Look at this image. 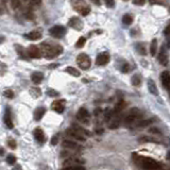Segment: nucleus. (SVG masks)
<instances>
[{"instance_id":"obj_23","label":"nucleus","mask_w":170,"mask_h":170,"mask_svg":"<svg viewBox=\"0 0 170 170\" xmlns=\"http://www.w3.org/2000/svg\"><path fill=\"white\" fill-rule=\"evenodd\" d=\"M45 113H46V109H45V107H43V106L37 107V109L34 111V119H35L36 121H39L41 118L44 117Z\"/></svg>"},{"instance_id":"obj_42","label":"nucleus","mask_w":170,"mask_h":170,"mask_svg":"<svg viewBox=\"0 0 170 170\" xmlns=\"http://www.w3.org/2000/svg\"><path fill=\"white\" fill-rule=\"evenodd\" d=\"M103 1H104V3H105V6H107V8H110V9H112V8H114L115 6L114 0H103Z\"/></svg>"},{"instance_id":"obj_43","label":"nucleus","mask_w":170,"mask_h":170,"mask_svg":"<svg viewBox=\"0 0 170 170\" xmlns=\"http://www.w3.org/2000/svg\"><path fill=\"white\" fill-rule=\"evenodd\" d=\"M8 145H9L10 148L13 150L16 149V146H17V145H16V141H15L14 139H9V140H8Z\"/></svg>"},{"instance_id":"obj_25","label":"nucleus","mask_w":170,"mask_h":170,"mask_svg":"<svg viewBox=\"0 0 170 170\" xmlns=\"http://www.w3.org/2000/svg\"><path fill=\"white\" fill-rule=\"evenodd\" d=\"M156 52H157V39L153 38L152 41H151V45H150V53L152 56H154Z\"/></svg>"},{"instance_id":"obj_54","label":"nucleus","mask_w":170,"mask_h":170,"mask_svg":"<svg viewBox=\"0 0 170 170\" xmlns=\"http://www.w3.org/2000/svg\"><path fill=\"white\" fill-rule=\"evenodd\" d=\"M169 11H170V10H169Z\"/></svg>"},{"instance_id":"obj_8","label":"nucleus","mask_w":170,"mask_h":170,"mask_svg":"<svg viewBox=\"0 0 170 170\" xmlns=\"http://www.w3.org/2000/svg\"><path fill=\"white\" fill-rule=\"evenodd\" d=\"M49 34L55 38H61L66 34V28L63 26H53L49 29Z\"/></svg>"},{"instance_id":"obj_39","label":"nucleus","mask_w":170,"mask_h":170,"mask_svg":"<svg viewBox=\"0 0 170 170\" xmlns=\"http://www.w3.org/2000/svg\"><path fill=\"white\" fill-rule=\"evenodd\" d=\"M58 143H59V134L53 135V137L51 138V140H50V144H51V146H56V145H58Z\"/></svg>"},{"instance_id":"obj_36","label":"nucleus","mask_w":170,"mask_h":170,"mask_svg":"<svg viewBox=\"0 0 170 170\" xmlns=\"http://www.w3.org/2000/svg\"><path fill=\"white\" fill-rule=\"evenodd\" d=\"M85 43H86V38L83 37V36H81V37L78 39V41L76 43V48H83L84 47Z\"/></svg>"},{"instance_id":"obj_46","label":"nucleus","mask_w":170,"mask_h":170,"mask_svg":"<svg viewBox=\"0 0 170 170\" xmlns=\"http://www.w3.org/2000/svg\"><path fill=\"white\" fill-rule=\"evenodd\" d=\"M6 2H8V0H1V8H2V13H1V14H3V13H4Z\"/></svg>"},{"instance_id":"obj_41","label":"nucleus","mask_w":170,"mask_h":170,"mask_svg":"<svg viewBox=\"0 0 170 170\" xmlns=\"http://www.w3.org/2000/svg\"><path fill=\"white\" fill-rule=\"evenodd\" d=\"M47 95L49 96V97H56V96H59L60 95V93L59 91H54V89H48L47 91Z\"/></svg>"},{"instance_id":"obj_16","label":"nucleus","mask_w":170,"mask_h":170,"mask_svg":"<svg viewBox=\"0 0 170 170\" xmlns=\"http://www.w3.org/2000/svg\"><path fill=\"white\" fill-rule=\"evenodd\" d=\"M41 30H33L31 32L25 34V38L29 39V41H38L41 37Z\"/></svg>"},{"instance_id":"obj_34","label":"nucleus","mask_w":170,"mask_h":170,"mask_svg":"<svg viewBox=\"0 0 170 170\" xmlns=\"http://www.w3.org/2000/svg\"><path fill=\"white\" fill-rule=\"evenodd\" d=\"M151 4H159V6H168V0H149Z\"/></svg>"},{"instance_id":"obj_31","label":"nucleus","mask_w":170,"mask_h":170,"mask_svg":"<svg viewBox=\"0 0 170 170\" xmlns=\"http://www.w3.org/2000/svg\"><path fill=\"white\" fill-rule=\"evenodd\" d=\"M131 83L133 86H139L141 84V78L138 74H134L131 79Z\"/></svg>"},{"instance_id":"obj_48","label":"nucleus","mask_w":170,"mask_h":170,"mask_svg":"<svg viewBox=\"0 0 170 170\" xmlns=\"http://www.w3.org/2000/svg\"><path fill=\"white\" fill-rule=\"evenodd\" d=\"M150 132L153 133V134H161V132H159L156 128H152V129H150Z\"/></svg>"},{"instance_id":"obj_17","label":"nucleus","mask_w":170,"mask_h":170,"mask_svg":"<svg viewBox=\"0 0 170 170\" xmlns=\"http://www.w3.org/2000/svg\"><path fill=\"white\" fill-rule=\"evenodd\" d=\"M161 82L164 85L165 88L170 91V72L169 71H163L161 74Z\"/></svg>"},{"instance_id":"obj_32","label":"nucleus","mask_w":170,"mask_h":170,"mask_svg":"<svg viewBox=\"0 0 170 170\" xmlns=\"http://www.w3.org/2000/svg\"><path fill=\"white\" fill-rule=\"evenodd\" d=\"M138 140L140 141V143H148V141H153V143H161V141L156 139L154 137H149V136H141Z\"/></svg>"},{"instance_id":"obj_10","label":"nucleus","mask_w":170,"mask_h":170,"mask_svg":"<svg viewBox=\"0 0 170 170\" xmlns=\"http://www.w3.org/2000/svg\"><path fill=\"white\" fill-rule=\"evenodd\" d=\"M66 134H67L69 137L73 138V139H77V140H79V141H85V139H86V137H85L84 135H82L81 133L76 131L72 126L66 130Z\"/></svg>"},{"instance_id":"obj_13","label":"nucleus","mask_w":170,"mask_h":170,"mask_svg":"<svg viewBox=\"0 0 170 170\" xmlns=\"http://www.w3.org/2000/svg\"><path fill=\"white\" fill-rule=\"evenodd\" d=\"M51 109L58 114H62L65 110V100H56V101L52 102Z\"/></svg>"},{"instance_id":"obj_7","label":"nucleus","mask_w":170,"mask_h":170,"mask_svg":"<svg viewBox=\"0 0 170 170\" xmlns=\"http://www.w3.org/2000/svg\"><path fill=\"white\" fill-rule=\"evenodd\" d=\"M84 164V161H83L82 158H79L77 157V156H69L68 158H66L62 165V167L63 169H69L71 166H74V165H82Z\"/></svg>"},{"instance_id":"obj_9","label":"nucleus","mask_w":170,"mask_h":170,"mask_svg":"<svg viewBox=\"0 0 170 170\" xmlns=\"http://www.w3.org/2000/svg\"><path fill=\"white\" fill-rule=\"evenodd\" d=\"M27 54L29 55V58L31 59H41L43 54H41V48L34 45H31L28 49H27Z\"/></svg>"},{"instance_id":"obj_18","label":"nucleus","mask_w":170,"mask_h":170,"mask_svg":"<svg viewBox=\"0 0 170 170\" xmlns=\"http://www.w3.org/2000/svg\"><path fill=\"white\" fill-rule=\"evenodd\" d=\"M158 62H159V64H162L163 66H167L168 65V54L164 48L161 50V52L158 54Z\"/></svg>"},{"instance_id":"obj_4","label":"nucleus","mask_w":170,"mask_h":170,"mask_svg":"<svg viewBox=\"0 0 170 170\" xmlns=\"http://www.w3.org/2000/svg\"><path fill=\"white\" fill-rule=\"evenodd\" d=\"M72 9L82 16H87L91 13V6L85 0H70Z\"/></svg>"},{"instance_id":"obj_44","label":"nucleus","mask_w":170,"mask_h":170,"mask_svg":"<svg viewBox=\"0 0 170 170\" xmlns=\"http://www.w3.org/2000/svg\"><path fill=\"white\" fill-rule=\"evenodd\" d=\"M147 0H133V4H135V6H144L145 3H146Z\"/></svg>"},{"instance_id":"obj_37","label":"nucleus","mask_w":170,"mask_h":170,"mask_svg":"<svg viewBox=\"0 0 170 170\" xmlns=\"http://www.w3.org/2000/svg\"><path fill=\"white\" fill-rule=\"evenodd\" d=\"M27 3L28 6H39L41 2V0H24Z\"/></svg>"},{"instance_id":"obj_50","label":"nucleus","mask_w":170,"mask_h":170,"mask_svg":"<svg viewBox=\"0 0 170 170\" xmlns=\"http://www.w3.org/2000/svg\"><path fill=\"white\" fill-rule=\"evenodd\" d=\"M166 158H167V161L170 162V151H168L167 154H166Z\"/></svg>"},{"instance_id":"obj_2","label":"nucleus","mask_w":170,"mask_h":170,"mask_svg":"<svg viewBox=\"0 0 170 170\" xmlns=\"http://www.w3.org/2000/svg\"><path fill=\"white\" fill-rule=\"evenodd\" d=\"M133 159H134L135 164L140 166L141 168H146V169H161L162 168V165H159V163L153 158L133 154Z\"/></svg>"},{"instance_id":"obj_22","label":"nucleus","mask_w":170,"mask_h":170,"mask_svg":"<svg viewBox=\"0 0 170 170\" xmlns=\"http://www.w3.org/2000/svg\"><path fill=\"white\" fill-rule=\"evenodd\" d=\"M148 89H149L150 93H151L152 95H154V96H157V95H158L157 86H156L155 82H154L152 79L148 80Z\"/></svg>"},{"instance_id":"obj_47","label":"nucleus","mask_w":170,"mask_h":170,"mask_svg":"<svg viewBox=\"0 0 170 170\" xmlns=\"http://www.w3.org/2000/svg\"><path fill=\"white\" fill-rule=\"evenodd\" d=\"M164 34L165 35H170V24L166 27V29L164 30Z\"/></svg>"},{"instance_id":"obj_29","label":"nucleus","mask_w":170,"mask_h":170,"mask_svg":"<svg viewBox=\"0 0 170 170\" xmlns=\"http://www.w3.org/2000/svg\"><path fill=\"white\" fill-rule=\"evenodd\" d=\"M15 49H16V51H17V54L20 56V58H22V59H27L26 50L21 47V46H19V45H15Z\"/></svg>"},{"instance_id":"obj_33","label":"nucleus","mask_w":170,"mask_h":170,"mask_svg":"<svg viewBox=\"0 0 170 170\" xmlns=\"http://www.w3.org/2000/svg\"><path fill=\"white\" fill-rule=\"evenodd\" d=\"M136 49H137V51L139 53H140L141 55H146V46H145L143 43H138L137 45H136Z\"/></svg>"},{"instance_id":"obj_14","label":"nucleus","mask_w":170,"mask_h":170,"mask_svg":"<svg viewBox=\"0 0 170 170\" xmlns=\"http://www.w3.org/2000/svg\"><path fill=\"white\" fill-rule=\"evenodd\" d=\"M33 135H34V137H35L36 141H37L38 144L43 145L46 143V135H45L44 131L41 128H36L34 130V132H33Z\"/></svg>"},{"instance_id":"obj_40","label":"nucleus","mask_w":170,"mask_h":170,"mask_svg":"<svg viewBox=\"0 0 170 170\" xmlns=\"http://www.w3.org/2000/svg\"><path fill=\"white\" fill-rule=\"evenodd\" d=\"M3 95H4L6 98H9V99H12V98L14 97V91H11V89H6L4 93H3Z\"/></svg>"},{"instance_id":"obj_45","label":"nucleus","mask_w":170,"mask_h":170,"mask_svg":"<svg viewBox=\"0 0 170 170\" xmlns=\"http://www.w3.org/2000/svg\"><path fill=\"white\" fill-rule=\"evenodd\" d=\"M121 71H122V72H124V73L129 72V71H130V66H129V64L124 63V64L122 65V67H121Z\"/></svg>"},{"instance_id":"obj_11","label":"nucleus","mask_w":170,"mask_h":170,"mask_svg":"<svg viewBox=\"0 0 170 170\" xmlns=\"http://www.w3.org/2000/svg\"><path fill=\"white\" fill-rule=\"evenodd\" d=\"M120 122H121V118L119 117V114L114 113V115L111 117V119L107 121V126H109L110 129L115 130L120 126Z\"/></svg>"},{"instance_id":"obj_27","label":"nucleus","mask_w":170,"mask_h":170,"mask_svg":"<svg viewBox=\"0 0 170 170\" xmlns=\"http://www.w3.org/2000/svg\"><path fill=\"white\" fill-rule=\"evenodd\" d=\"M65 71H66V72H68L69 74H71V76H73V77H80V74H81V72H80V71L78 70L77 68L71 67V66H68V67H66Z\"/></svg>"},{"instance_id":"obj_3","label":"nucleus","mask_w":170,"mask_h":170,"mask_svg":"<svg viewBox=\"0 0 170 170\" xmlns=\"http://www.w3.org/2000/svg\"><path fill=\"white\" fill-rule=\"evenodd\" d=\"M141 120H143V114L136 107H133V109L130 110V112L126 114V117L123 118L124 124H126V126H131L133 123H136V126H138V123Z\"/></svg>"},{"instance_id":"obj_30","label":"nucleus","mask_w":170,"mask_h":170,"mask_svg":"<svg viewBox=\"0 0 170 170\" xmlns=\"http://www.w3.org/2000/svg\"><path fill=\"white\" fill-rule=\"evenodd\" d=\"M122 22H123V25H126V26H130V25H132V22H133V17H132V15H130V14L123 15V17H122Z\"/></svg>"},{"instance_id":"obj_20","label":"nucleus","mask_w":170,"mask_h":170,"mask_svg":"<svg viewBox=\"0 0 170 170\" xmlns=\"http://www.w3.org/2000/svg\"><path fill=\"white\" fill-rule=\"evenodd\" d=\"M3 120H4V123L6 126L9 128V129H13L14 128V124H13L12 121V117H11V113H10V110H6V114L3 116Z\"/></svg>"},{"instance_id":"obj_5","label":"nucleus","mask_w":170,"mask_h":170,"mask_svg":"<svg viewBox=\"0 0 170 170\" xmlns=\"http://www.w3.org/2000/svg\"><path fill=\"white\" fill-rule=\"evenodd\" d=\"M77 63L80 66V68H82V69H88L91 65V60L87 54L81 53V54H79V55L77 56Z\"/></svg>"},{"instance_id":"obj_24","label":"nucleus","mask_w":170,"mask_h":170,"mask_svg":"<svg viewBox=\"0 0 170 170\" xmlns=\"http://www.w3.org/2000/svg\"><path fill=\"white\" fill-rule=\"evenodd\" d=\"M71 126H72V128L76 130V131H78L79 133H81L82 135H84V136H89V135H91V133L89 132L88 130L84 129V128H82V126H80L79 124H77V123H72V124H71Z\"/></svg>"},{"instance_id":"obj_51","label":"nucleus","mask_w":170,"mask_h":170,"mask_svg":"<svg viewBox=\"0 0 170 170\" xmlns=\"http://www.w3.org/2000/svg\"><path fill=\"white\" fill-rule=\"evenodd\" d=\"M167 46L170 48V37H169V39H168V41H167Z\"/></svg>"},{"instance_id":"obj_53","label":"nucleus","mask_w":170,"mask_h":170,"mask_svg":"<svg viewBox=\"0 0 170 170\" xmlns=\"http://www.w3.org/2000/svg\"><path fill=\"white\" fill-rule=\"evenodd\" d=\"M123 1H129V0H123Z\"/></svg>"},{"instance_id":"obj_28","label":"nucleus","mask_w":170,"mask_h":170,"mask_svg":"<svg viewBox=\"0 0 170 170\" xmlns=\"http://www.w3.org/2000/svg\"><path fill=\"white\" fill-rule=\"evenodd\" d=\"M30 95H31V96H32L33 98H38V97H41V91L38 87L34 86V87L30 88Z\"/></svg>"},{"instance_id":"obj_35","label":"nucleus","mask_w":170,"mask_h":170,"mask_svg":"<svg viewBox=\"0 0 170 170\" xmlns=\"http://www.w3.org/2000/svg\"><path fill=\"white\" fill-rule=\"evenodd\" d=\"M11 6L13 10H18L21 6V0H11Z\"/></svg>"},{"instance_id":"obj_19","label":"nucleus","mask_w":170,"mask_h":170,"mask_svg":"<svg viewBox=\"0 0 170 170\" xmlns=\"http://www.w3.org/2000/svg\"><path fill=\"white\" fill-rule=\"evenodd\" d=\"M31 80L34 84H39V83L43 82L44 80V74L41 72V71H34V72L31 74Z\"/></svg>"},{"instance_id":"obj_38","label":"nucleus","mask_w":170,"mask_h":170,"mask_svg":"<svg viewBox=\"0 0 170 170\" xmlns=\"http://www.w3.org/2000/svg\"><path fill=\"white\" fill-rule=\"evenodd\" d=\"M6 163L9 165H14L16 163V156L14 154H9L6 157Z\"/></svg>"},{"instance_id":"obj_49","label":"nucleus","mask_w":170,"mask_h":170,"mask_svg":"<svg viewBox=\"0 0 170 170\" xmlns=\"http://www.w3.org/2000/svg\"><path fill=\"white\" fill-rule=\"evenodd\" d=\"M91 2L95 3V4H97V6H100L101 4V2H100V0H91Z\"/></svg>"},{"instance_id":"obj_15","label":"nucleus","mask_w":170,"mask_h":170,"mask_svg":"<svg viewBox=\"0 0 170 170\" xmlns=\"http://www.w3.org/2000/svg\"><path fill=\"white\" fill-rule=\"evenodd\" d=\"M68 27H70L74 30H78V31H81L83 29V22L78 17H71L68 21Z\"/></svg>"},{"instance_id":"obj_6","label":"nucleus","mask_w":170,"mask_h":170,"mask_svg":"<svg viewBox=\"0 0 170 170\" xmlns=\"http://www.w3.org/2000/svg\"><path fill=\"white\" fill-rule=\"evenodd\" d=\"M77 119L80 122L84 123V124H89V120H91V115L88 113V111L85 107H80L79 111L77 112L76 115Z\"/></svg>"},{"instance_id":"obj_1","label":"nucleus","mask_w":170,"mask_h":170,"mask_svg":"<svg viewBox=\"0 0 170 170\" xmlns=\"http://www.w3.org/2000/svg\"><path fill=\"white\" fill-rule=\"evenodd\" d=\"M41 51V54L46 59H54L55 56L60 55L63 52V47L61 45L56 44H48V43H43L39 46Z\"/></svg>"},{"instance_id":"obj_26","label":"nucleus","mask_w":170,"mask_h":170,"mask_svg":"<svg viewBox=\"0 0 170 170\" xmlns=\"http://www.w3.org/2000/svg\"><path fill=\"white\" fill-rule=\"evenodd\" d=\"M126 102L123 101V100H120L119 102L116 104V106H115V109H114V113H116V114H120L121 112L123 111V109L126 107Z\"/></svg>"},{"instance_id":"obj_21","label":"nucleus","mask_w":170,"mask_h":170,"mask_svg":"<svg viewBox=\"0 0 170 170\" xmlns=\"http://www.w3.org/2000/svg\"><path fill=\"white\" fill-rule=\"evenodd\" d=\"M62 146L64 148H67V149H72V150H81V147L78 144L73 143L71 140H64L62 143Z\"/></svg>"},{"instance_id":"obj_52","label":"nucleus","mask_w":170,"mask_h":170,"mask_svg":"<svg viewBox=\"0 0 170 170\" xmlns=\"http://www.w3.org/2000/svg\"><path fill=\"white\" fill-rule=\"evenodd\" d=\"M3 153H4V150L1 149V155H3Z\"/></svg>"},{"instance_id":"obj_12","label":"nucleus","mask_w":170,"mask_h":170,"mask_svg":"<svg viewBox=\"0 0 170 170\" xmlns=\"http://www.w3.org/2000/svg\"><path fill=\"white\" fill-rule=\"evenodd\" d=\"M110 62V53L104 51V52L98 54L97 59H96V64L98 66H104Z\"/></svg>"}]
</instances>
